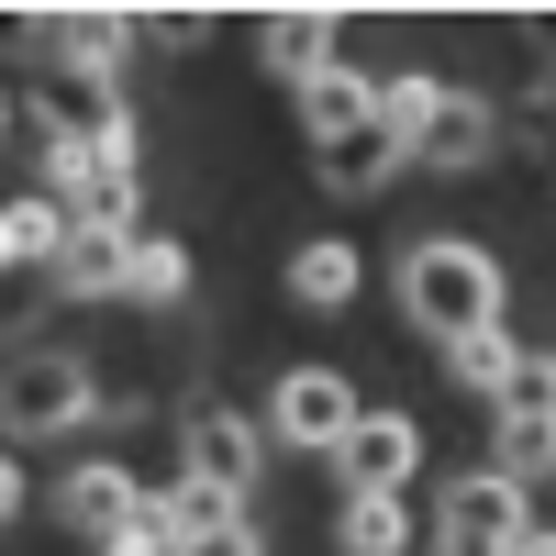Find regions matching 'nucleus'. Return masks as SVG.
<instances>
[{"instance_id": "obj_8", "label": "nucleus", "mask_w": 556, "mask_h": 556, "mask_svg": "<svg viewBox=\"0 0 556 556\" xmlns=\"http://www.w3.org/2000/svg\"><path fill=\"white\" fill-rule=\"evenodd\" d=\"M412 146L390 123H356V134H323L312 146V167H323V190H345V201H367V190H390V167H401Z\"/></svg>"}, {"instance_id": "obj_18", "label": "nucleus", "mask_w": 556, "mask_h": 556, "mask_svg": "<svg viewBox=\"0 0 556 556\" xmlns=\"http://www.w3.org/2000/svg\"><path fill=\"white\" fill-rule=\"evenodd\" d=\"M490 468H501V479H545V468H556V412H501Z\"/></svg>"}, {"instance_id": "obj_16", "label": "nucleus", "mask_w": 556, "mask_h": 556, "mask_svg": "<svg viewBox=\"0 0 556 556\" xmlns=\"http://www.w3.org/2000/svg\"><path fill=\"white\" fill-rule=\"evenodd\" d=\"M345 556H401L412 545V513H401V490H356L345 501V523H334Z\"/></svg>"}, {"instance_id": "obj_25", "label": "nucleus", "mask_w": 556, "mask_h": 556, "mask_svg": "<svg viewBox=\"0 0 556 556\" xmlns=\"http://www.w3.org/2000/svg\"><path fill=\"white\" fill-rule=\"evenodd\" d=\"M178 556H256V523H235V534H190Z\"/></svg>"}, {"instance_id": "obj_21", "label": "nucleus", "mask_w": 556, "mask_h": 556, "mask_svg": "<svg viewBox=\"0 0 556 556\" xmlns=\"http://www.w3.org/2000/svg\"><path fill=\"white\" fill-rule=\"evenodd\" d=\"M167 513H178V534H235V523H245V490H223V479H178Z\"/></svg>"}, {"instance_id": "obj_24", "label": "nucleus", "mask_w": 556, "mask_h": 556, "mask_svg": "<svg viewBox=\"0 0 556 556\" xmlns=\"http://www.w3.org/2000/svg\"><path fill=\"white\" fill-rule=\"evenodd\" d=\"M146 23H156V45H178V56H190V45H201V34H212V23H201V12H146Z\"/></svg>"}, {"instance_id": "obj_9", "label": "nucleus", "mask_w": 556, "mask_h": 556, "mask_svg": "<svg viewBox=\"0 0 556 556\" xmlns=\"http://www.w3.org/2000/svg\"><path fill=\"white\" fill-rule=\"evenodd\" d=\"M56 513H67V523H78L89 545H112V534H123L134 513H146V490H134L123 468H67V490H56Z\"/></svg>"}, {"instance_id": "obj_12", "label": "nucleus", "mask_w": 556, "mask_h": 556, "mask_svg": "<svg viewBox=\"0 0 556 556\" xmlns=\"http://www.w3.org/2000/svg\"><path fill=\"white\" fill-rule=\"evenodd\" d=\"M67 235H78V212H67V201H12V212H0V256H12V278H23V267L56 278Z\"/></svg>"}, {"instance_id": "obj_17", "label": "nucleus", "mask_w": 556, "mask_h": 556, "mask_svg": "<svg viewBox=\"0 0 556 556\" xmlns=\"http://www.w3.org/2000/svg\"><path fill=\"white\" fill-rule=\"evenodd\" d=\"M123 45H134L123 12H67V23H56V56H67L78 78H112V67H123Z\"/></svg>"}, {"instance_id": "obj_15", "label": "nucleus", "mask_w": 556, "mask_h": 556, "mask_svg": "<svg viewBox=\"0 0 556 556\" xmlns=\"http://www.w3.org/2000/svg\"><path fill=\"white\" fill-rule=\"evenodd\" d=\"M490 134H501V123H490L479 101H456V89H445V112L412 134V156H434V167H479V156H490Z\"/></svg>"}, {"instance_id": "obj_10", "label": "nucleus", "mask_w": 556, "mask_h": 556, "mask_svg": "<svg viewBox=\"0 0 556 556\" xmlns=\"http://www.w3.org/2000/svg\"><path fill=\"white\" fill-rule=\"evenodd\" d=\"M123 278H134V235H112V223H78L67 256H56V290H67V301H112Z\"/></svg>"}, {"instance_id": "obj_7", "label": "nucleus", "mask_w": 556, "mask_h": 556, "mask_svg": "<svg viewBox=\"0 0 556 556\" xmlns=\"http://www.w3.org/2000/svg\"><path fill=\"white\" fill-rule=\"evenodd\" d=\"M256 456H267V434L245 424V412H223V401H201V412H190V479L256 490Z\"/></svg>"}, {"instance_id": "obj_23", "label": "nucleus", "mask_w": 556, "mask_h": 556, "mask_svg": "<svg viewBox=\"0 0 556 556\" xmlns=\"http://www.w3.org/2000/svg\"><path fill=\"white\" fill-rule=\"evenodd\" d=\"M490 401H501V412H556V356H523V367H513V379H501Z\"/></svg>"}, {"instance_id": "obj_14", "label": "nucleus", "mask_w": 556, "mask_h": 556, "mask_svg": "<svg viewBox=\"0 0 556 556\" xmlns=\"http://www.w3.org/2000/svg\"><path fill=\"white\" fill-rule=\"evenodd\" d=\"M301 123H312V146H323V134H356V123H379V89H367L356 67H323L301 89Z\"/></svg>"}, {"instance_id": "obj_20", "label": "nucleus", "mask_w": 556, "mask_h": 556, "mask_svg": "<svg viewBox=\"0 0 556 556\" xmlns=\"http://www.w3.org/2000/svg\"><path fill=\"white\" fill-rule=\"evenodd\" d=\"M445 367H456V390H501V379L523 367V345L501 334V323H479V334H456V345H445Z\"/></svg>"}, {"instance_id": "obj_5", "label": "nucleus", "mask_w": 556, "mask_h": 556, "mask_svg": "<svg viewBox=\"0 0 556 556\" xmlns=\"http://www.w3.org/2000/svg\"><path fill=\"white\" fill-rule=\"evenodd\" d=\"M345 490H401L412 468H424V434H412V412H356V434L334 445Z\"/></svg>"}, {"instance_id": "obj_6", "label": "nucleus", "mask_w": 556, "mask_h": 556, "mask_svg": "<svg viewBox=\"0 0 556 556\" xmlns=\"http://www.w3.org/2000/svg\"><path fill=\"white\" fill-rule=\"evenodd\" d=\"M112 178H134V167H112V146H101V123H67L56 146H45V201H67L78 223L112 201Z\"/></svg>"}, {"instance_id": "obj_13", "label": "nucleus", "mask_w": 556, "mask_h": 556, "mask_svg": "<svg viewBox=\"0 0 556 556\" xmlns=\"http://www.w3.org/2000/svg\"><path fill=\"white\" fill-rule=\"evenodd\" d=\"M356 278H367V267H356L345 235H312V245L290 256V301H301V312H345V301H356Z\"/></svg>"}, {"instance_id": "obj_11", "label": "nucleus", "mask_w": 556, "mask_h": 556, "mask_svg": "<svg viewBox=\"0 0 556 556\" xmlns=\"http://www.w3.org/2000/svg\"><path fill=\"white\" fill-rule=\"evenodd\" d=\"M256 56L290 78V89H312L323 67H334V12H267V34H256Z\"/></svg>"}, {"instance_id": "obj_1", "label": "nucleus", "mask_w": 556, "mask_h": 556, "mask_svg": "<svg viewBox=\"0 0 556 556\" xmlns=\"http://www.w3.org/2000/svg\"><path fill=\"white\" fill-rule=\"evenodd\" d=\"M401 312L424 323L434 345H456V334H479V323H501V267H490L479 245L434 235V245L401 256Z\"/></svg>"}, {"instance_id": "obj_3", "label": "nucleus", "mask_w": 556, "mask_h": 556, "mask_svg": "<svg viewBox=\"0 0 556 556\" xmlns=\"http://www.w3.org/2000/svg\"><path fill=\"white\" fill-rule=\"evenodd\" d=\"M267 434L334 456V445L356 434V390H345V367H290V379H278V401H267Z\"/></svg>"}, {"instance_id": "obj_26", "label": "nucleus", "mask_w": 556, "mask_h": 556, "mask_svg": "<svg viewBox=\"0 0 556 556\" xmlns=\"http://www.w3.org/2000/svg\"><path fill=\"white\" fill-rule=\"evenodd\" d=\"M501 556H556V534H534V523H523V534H513V545H501Z\"/></svg>"}, {"instance_id": "obj_19", "label": "nucleus", "mask_w": 556, "mask_h": 556, "mask_svg": "<svg viewBox=\"0 0 556 556\" xmlns=\"http://www.w3.org/2000/svg\"><path fill=\"white\" fill-rule=\"evenodd\" d=\"M190 290V245L178 235H134V278H123V301H178Z\"/></svg>"}, {"instance_id": "obj_22", "label": "nucleus", "mask_w": 556, "mask_h": 556, "mask_svg": "<svg viewBox=\"0 0 556 556\" xmlns=\"http://www.w3.org/2000/svg\"><path fill=\"white\" fill-rule=\"evenodd\" d=\"M434 112H445V78H424V67H412V78H390V89H379V123L401 134V146H412V134H424Z\"/></svg>"}, {"instance_id": "obj_4", "label": "nucleus", "mask_w": 556, "mask_h": 556, "mask_svg": "<svg viewBox=\"0 0 556 556\" xmlns=\"http://www.w3.org/2000/svg\"><path fill=\"white\" fill-rule=\"evenodd\" d=\"M513 534H523V479L479 468V479L445 490V556H501Z\"/></svg>"}, {"instance_id": "obj_2", "label": "nucleus", "mask_w": 556, "mask_h": 556, "mask_svg": "<svg viewBox=\"0 0 556 556\" xmlns=\"http://www.w3.org/2000/svg\"><path fill=\"white\" fill-rule=\"evenodd\" d=\"M89 412H101V379H89L78 356L34 345L12 367V434H67V424H89Z\"/></svg>"}]
</instances>
